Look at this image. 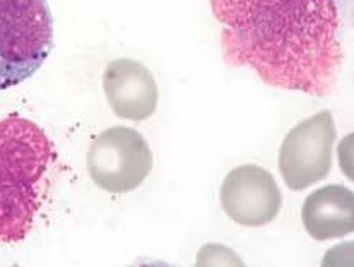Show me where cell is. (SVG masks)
<instances>
[{
    "instance_id": "7",
    "label": "cell",
    "mask_w": 354,
    "mask_h": 267,
    "mask_svg": "<svg viewBox=\"0 0 354 267\" xmlns=\"http://www.w3.org/2000/svg\"><path fill=\"white\" fill-rule=\"evenodd\" d=\"M103 91L117 117L132 122L147 120L156 111L160 91L156 79L142 64L132 59L110 62L103 74Z\"/></svg>"
},
{
    "instance_id": "1",
    "label": "cell",
    "mask_w": 354,
    "mask_h": 267,
    "mask_svg": "<svg viewBox=\"0 0 354 267\" xmlns=\"http://www.w3.org/2000/svg\"><path fill=\"white\" fill-rule=\"evenodd\" d=\"M223 57L272 88L330 93L342 48L334 0H209Z\"/></svg>"
},
{
    "instance_id": "10",
    "label": "cell",
    "mask_w": 354,
    "mask_h": 267,
    "mask_svg": "<svg viewBox=\"0 0 354 267\" xmlns=\"http://www.w3.org/2000/svg\"><path fill=\"white\" fill-rule=\"evenodd\" d=\"M337 160L341 172L354 183V132L348 134L337 146Z\"/></svg>"
},
{
    "instance_id": "6",
    "label": "cell",
    "mask_w": 354,
    "mask_h": 267,
    "mask_svg": "<svg viewBox=\"0 0 354 267\" xmlns=\"http://www.w3.org/2000/svg\"><path fill=\"white\" fill-rule=\"evenodd\" d=\"M225 214L236 225L259 228L279 214L283 194L274 176L259 165H241L225 176L219 190Z\"/></svg>"
},
{
    "instance_id": "11",
    "label": "cell",
    "mask_w": 354,
    "mask_h": 267,
    "mask_svg": "<svg viewBox=\"0 0 354 267\" xmlns=\"http://www.w3.org/2000/svg\"><path fill=\"white\" fill-rule=\"evenodd\" d=\"M322 266H354V241L330 248L322 259Z\"/></svg>"
},
{
    "instance_id": "2",
    "label": "cell",
    "mask_w": 354,
    "mask_h": 267,
    "mask_svg": "<svg viewBox=\"0 0 354 267\" xmlns=\"http://www.w3.org/2000/svg\"><path fill=\"white\" fill-rule=\"evenodd\" d=\"M55 160L52 140L35 122L16 113L0 120V243L31 233Z\"/></svg>"
},
{
    "instance_id": "4",
    "label": "cell",
    "mask_w": 354,
    "mask_h": 267,
    "mask_svg": "<svg viewBox=\"0 0 354 267\" xmlns=\"http://www.w3.org/2000/svg\"><path fill=\"white\" fill-rule=\"evenodd\" d=\"M153 169V154L146 139L130 127L106 129L88 149V172L100 189L127 194L142 185Z\"/></svg>"
},
{
    "instance_id": "3",
    "label": "cell",
    "mask_w": 354,
    "mask_h": 267,
    "mask_svg": "<svg viewBox=\"0 0 354 267\" xmlns=\"http://www.w3.org/2000/svg\"><path fill=\"white\" fill-rule=\"evenodd\" d=\"M53 48L46 0H0V91L30 79Z\"/></svg>"
},
{
    "instance_id": "5",
    "label": "cell",
    "mask_w": 354,
    "mask_h": 267,
    "mask_svg": "<svg viewBox=\"0 0 354 267\" xmlns=\"http://www.w3.org/2000/svg\"><path fill=\"white\" fill-rule=\"evenodd\" d=\"M335 124L328 110L299 122L288 132L279 149V173L288 189L305 190L330 173Z\"/></svg>"
},
{
    "instance_id": "9",
    "label": "cell",
    "mask_w": 354,
    "mask_h": 267,
    "mask_svg": "<svg viewBox=\"0 0 354 267\" xmlns=\"http://www.w3.org/2000/svg\"><path fill=\"white\" fill-rule=\"evenodd\" d=\"M198 266H241L240 257L233 254V250L223 247V245L209 243L201 248L197 255Z\"/></svg>"
},
{
    "instance_id": "8",
    "label": "cell",
    "mask_w": 354,
    "mask_h": 267,
    "mask_svg": "<svg viewBox=\"0 0 354 267\" xmlns=\"http://www.w3.org/2000/svg\"><path fill=\"white\" fill-rule=\"evenodd\" d=\"M301 221L317 241L354 233V192L342 185H325L305 199Z\"/></svg>"
}]
</instances>
